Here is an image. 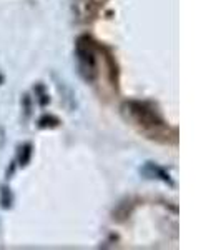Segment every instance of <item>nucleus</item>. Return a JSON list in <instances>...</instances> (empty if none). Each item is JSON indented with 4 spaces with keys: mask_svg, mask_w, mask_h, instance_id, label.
<instances>
[{
    "mask_svg": "<svg viewBox=\"0 0 221 250\" xmlns=\"http://www.w3.org/2000/svg\"><path fill=\"white\" fill-rule=\"evenodd\" d=\"M131 114L136 120H138L140 124L143 125H148V127H155V125H162L158 119H156L155 112L153 110H148L147 107L142 105V104H131Z\"/></svg>",
    "mask_w": 221,
    "mask_h": 250,
    "instance_id": "obj_1",
    "label": "nucleus"
},
{
    "mask_svg": "<svg viewBox=\"0 0 221 250\" xmlns=\"http://www.w3.org/2000/svg\"><path fill=\"white\" fill-rule=\"evenodd\" d=\"M30 154H32V150H30V145H25V148H23V155H20V164H22V165H25L27 162H29Z\"/></svg>",
    "mask_w": 221,
    "mask_h": 250,
    "instance_id": "obj_2",
    "label": "nucleus"
},
{
    "mask_svg": "<svg viewBox=\"0 0 221 250\" xmlns=\"http://www.w3.org/2000/svg\"><path fill=\"white\" fill-rule=\"evenodd\" d=\"M2 207H10V195L7 197V188H2Z\"/></svg>",
    "mask_w": 221,
    "mask_h": 250,
    "instance_id": "obj_3",
    "label": "nucleus"
}]
</instances>
